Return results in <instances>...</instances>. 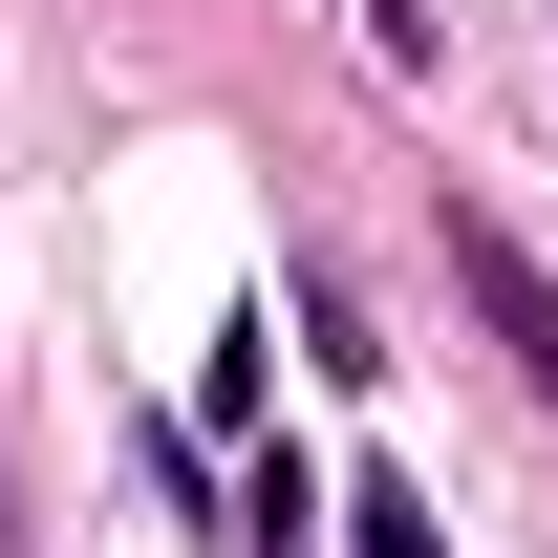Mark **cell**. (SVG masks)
<instances>
[{
  "mask_svg": "<svg viewBox=\"0 0 558 558\" xmlns=\"http://www.w3.org/2000/svg\"><path fill=\"white\" fill-rule=\"evenodd\" d=\"M258 387H279V323H215V365H194V429H236Z\"/></svg>",
  "mask_w": 558,
  "mask_h": 558,
  "instance_id": "obj_5",
  "label": "cell"
},
{
  "mask_svg": "<svg viewBox=\"0 0 558 558\" xmlns=\"http://www.w3.org/2000/svg\"><path fill=\"white\" fill-rule=\"evenodd\" d=\"M0 558H22V515H0Z\"/></svg>",
  "mask_w": 558,
  "mask_h": 558,
  "instance_id": "obj_6",
  "label": "cell"
},
{
  "mask_svg": "<svg viewBox=\"0 0 558 558\" xmlns=\"http://www.w3.org/2000/svg\"><path fill=\"white\" fill-rule=\"evenodd\" d=\"M451 279H473V323H494V344H515V365H537V409H558V279L515 258L494 215H451Z\"/></svg>",
  "mask_w": 558,
  "mask_h": 558,
  "instance_id": "obj_1",
  "label": "cell"
},
{
  "mask_svg": "<svg viewBox=\"0 0 558 558\" xmlns=\"http://www.w3.org/2000/svg\"><path fill=\"white\" fill-rule=\"evenodd\" d=\"M323 515H344V558H451V515H429L409 473H365V494H323Z\"/></svg>",
  "mask_w": 558,
  "mask_h": 558,
  "instance_id": "obj_2",
  "label": "cell"
},
{
  "mask_svg": "<svg viewBox=\"0 0 558 558\" xmlns=\"http://www.w3.org/2000/svg\"><path fill=\"white\" fill-rule=\"evenodd\" d=\"M215 537H258V558H279V537H323V473H301V451H258V473H236V515H215Z\"/></svg>",
  "mask_w": 558,
  "mask_h": 558,
  "instance_id": "obj_3",
  "label": "cell"
},
{
  "mask_svg": "<svg viewBox=\"0 0 558 558\" xmlns=\"http://www.w3.org/2000/svg\"><path fill=\"white\" fill-rule=\"evenodd\" d=\"M301 365H323V387H387V344H365V301H344V279H301Z\"/></svg>",
  "mask_w": 558,
  "mask_h": 558,
  "instance_id": "obj_4",
  "label": "cell"
}]
</instances>
